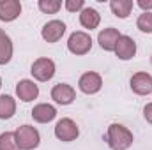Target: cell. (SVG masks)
Segmentation results:
<instances>
[{
    "mask_svg": "<svg viewBox=\"0 0 152 150\" xmlns=\"http://www.w3.org/2000/svg\"><path fill=\"white\" fill-rule=\"evenodd\" d=\"M106 140L112 150H127L133 145V133L122 124H112L108 127Z\"/></svg>",
    "mask_w": 152,
    "mask_h": 150,
    "instance_id": "1",
    "label": "cell"
},
{
    "mask_svg": "<svg viewBox=\"0 0 152 150\" xmlns=\"http://www.w3.org/2000/svg\"><path fill=\"white\" fill-rule=\"evenodd\" d=\"M14 138H16V143L20 150H34L39 147V141H41V136H39V131L32 125H21L14 131Z\"/></svg>",
    "mask_w": 152,
    "mask_h": 150,
    "instance_id": "2",
    "label": "cell"
},
{
    "mask_svg": "<svg viewBox=\"0 0 152 150\" xmlns=\"http://www.w3.org/2000/svg\"><path fill=\"white\" fill-rule=\"evenodd\" d=\"M92 48V37L87 32H73L67 41V50L73 55H87Z\"/></svg>",
    "mask_w": 152,
    "mask_h": 150,
    "instance_id": "3",
    "label": "cell"
},
{
    "mask_svg": "<svg viewBox=\"0 0 152 150\" xmlns=\"http://www.w3.org/2000/svg\"><path fill=\"white\" fill-rule=\"evenodd\" d=\"M30 73H32V76H34L37 81H48V79H51L53 74H55V62H53L51 58L41 57V58H37V60L32 64Z\"/></svg>",
    "mask_w": 152,
    "mask_h": 150,
    "instance_id": "4",
    "label": "cell"
},
{
    "mask_svg": "<svg viewBox=\"0 0 152 150\" xmlns=\"http://www.w3.org/2000/svg\"><path fill=\"white\" fill-rule=\"evenodd\" d=\"M55 136L60 141H75L76 138L80 136V129L76 125L75 120L71 118H62L57 122L55 125Z\"/></svg>",
    "mask_w": 152,
    "mask_h": 150,
    "instance_id": "5",
    "label": "cell"
},
{
    "mask_svg": "<svg viewBox=\"0 0 152 150\" xmlns=\"http://www.w3.org/2000/svg\"><path fill=\"white\" fill-rule=\"evenodd\" d=\"M64 34H66V23L60 21V20H51V21H48V23L42 27V30H41L42 39H44L46 42H51V44L57 42V41H60Z\"/></svg>",
    "mask_w": 152,
    "mask_h": 150,
    "instance_id": "6",
    "label": "cell"
},
{
    "mask_svg": "<svg viewBox=\"0 0 152 150\" xmlns=\"http://www.w3.org/2000/svg\"><path fill=\"white\" fill-rule=\"evenodd\" d=\"M78 87H80V90L83 94H88V95L97 94L101 90V87H103V78H101V74L92 73V71L90 73H85V74H81V78H80Z\"/></svg>",
    "mask_w": 152,
    "mask_h": 150,
    "instance_id": "7",
    "label": "cell"
},
{
    "mask_svg": "<svg viewBox=\"0 0 152 150\" xmlns=\"http://www.w3.org/2000/svg\"><path fill=\"white\" fill-rule=\"evenodd\" d=\"M51 99L57 103V104H62V106H67L71 104L76 99V92L75 88L67 83H58L51 88Z\"/></svg>",
    "mask_w": 152,
    "mask_h": 150,
    "instance_id": "8",
    "label": "cell"
},
{
    "mask_svg": "<svg viewBox=\"0 0 152 150\" xmlns=\"http://www.w3.org/2000/svg\"><path fill=\"white\" fill-rule=\"evenodd\" d=\"M131 90L138 95L152 94V76L149 73H136L131 78Z\"/></svg>",
    "mask_w": 152,
    "mask_h": 150,
    "instance_id": "9",
    "label": "cell"
},
{
    "mask_svg": "<svg viewBox=\"0 0 152 150\" xmlns=\"http://www.w3.org/2000/svg\"><path fill=\"white\" fill-rule=\"evenodd\" d=\"M16 95L23 101V103H30L39 95V87L32 79H21L16 85Z\"/></svg>",
    "mask_w": 152,
    "mask_h": 150,
    "instance_id": "10",
    "label": "cell"
},
{
    "mask_svg": "<svg viewBox=\"0 0 152 150\" xmlns=\"http://www.w3.org/2000/svg\"><path fill=\"white\" fill-rule=\"evenodd\" d=\"M115 55L120 60H131L136 55V42L129 36H120L118 42H117V48H115Z\"/></svg>",
    "mask_w": 152,
    "mask_h": 150,
    "instance_id": "11",
    "label": "cell"
},
{
    "mask_svg": "<svg viewBox=\"0 0 152 150\" xmlns=\"http://www.w3.org/2000/svg\"><path fill=\"white\" fill-rule=\"evenodd\" d=\"M21 14V4L18 0H0V21H14Z\"/></svg>",
    "mask_w": 152,
    "mask_h": 150,
    "instance_id": "12",
    "label": "cell"
},
{
    "mask_svg": "<svg viewBox=\"0 0 152 150\" xmlns=\"http://www.w3.org/2000/svg\"><path fill=\"white\" fill-rule=\"evenodd\" d=\"M118 39H120V32L117 28H113V27H110V28H104V30L99 32L97 42H99V46L104 51H115Z\"/></svg>",
    "mask_w": 152,
    "mask_h": 150,
    "instance_id": "13",
    "label": "cell"
},
{
    "mask_svg": "<svg viewBox=\"0 0 152 150\" xmlns=\"http://www.w3.org/2000/svg\"><path fill=\"white\" fill-rule=\"evenodd\" d=\"M55 117H57V110L51 104H46V103H41L37 106H34V110H32V118L39 124H48Z\"/></svg>",
    "mask_w": 152,
    "mask_h": 150,
    "instance_id": "14",
    "label": "cell"
},
{
    "mask_svg": "<svg viewBox=\"0 0 152 150\" xmlns=\"http://www.w3.org/2000/svg\"><path fill=\"white\" fill-rule=\"evenodd\" d=\"M80 23H81L83 28L94 30V28H97L99 23H101V14H99L96 9H92V7H85V9L80 12Z\"/></svg>",
    "mask_w": 152,
    "mask_h": 150,
    "instance_id": "15",
    "label": "cell"
},
{
    "mask_svg": "<svg viewBox=\"0 0 152 150\" xmlns=\"http://www.w3.org/2000/svg\"><path fill=\"white\" fill-rule=\"evenodd\" d=\"M12 58V42L11 37L0 28V66L9 64Z\"/></svg>",
    "mask_w": 152,
    "mask_h": 150,
    "instance_id": "16",
    "label": "cell"
},
{
    "mask_svg": "<svg viewBox=\"0 0 152 150\" xmlns=\"http://www.w3.org/2000/svg\"><path fill=\"white\" fill-rule=\"evenodd\" d=\"M133 7H134L133 0H112V2H110L112 12H113L117 18H120V20H126V18L131 14Z\"/></svg>",
    "mask_w": 152,
    "mask_h": 150,
    "instance_id": "17",
    "label": "cell"
},
{
    "mask_svg": "<svg viewBox=\"0 0 152 150\" xmlns=\"http://www.w3.org/2000/svg\"><path fill=\"white\" fill-rule=\"evenodd\" d=\"M16 113V101L11 95H0V118L9 120Z\"/></svg>",
    "mask_w": 152,
    "mask_h": 150,
    "instance_id": "18",
    "label": "cell"
},
{
    "mask_svg": "<svg viewBox=\"0 0 152 150\" xmlns=\"http://www.w3.org/2000/svg\"><path fill=\"white\" fill-rule=\"evenodd\" d=\"M37 5L44 14H57L62 7V2L60 0H39Z\"/></svg>",
    "mask_w": 152,
    "mask_h": 150,
    "instance_id": "19",
    "label": "cell"
},
{
    "mask_svg": "<svg viewBox=\"0 0 152 150\" xmlns=\"http://www.w3.org/2000/svg\"><path fill=\"white\" fill-rule=\"evenodd\" d=\"M0 150H20L14 133H2L0 134Z\"/></svg>",
    "mask_w": 152,
    "mask_h": 150,
    "instance_id": "20",
    "label": "cell"
},
{
    "mask_svg": "<svg viewBox=\"0 0 152 150\" xmlns=\"http://www.w3.org/2000/svg\"><path fill=\"white\" fill-rule=\"evenodd\" d=\"M136 27L138 30H142L143 34H152V12H143L138 16L136 20Z\"/></svg>",
    "mask_w": 152,
    "mask_h": 150,
    "instance_id": "21",
    "label": "cell"
},
{
    "mask_svg": "<svg viewBox=\"0 0 152 150\" xmlns=\"http://www.w3.org/2000/svg\"><path fill=\"white\" fill-rule=\"evenodd\" d=\"M64 5H66V9L69 11V12H81L83 9H85V2L83 0H66L64 2Z\"/></svg>",
    "mask_w": 152,
    "mask_h": 150,
    "instance_id": "22",
    "label": "cell"
},
{
    "mask_svg": "<svg viewBox=\"0 0 152 150\" xmlns=\"http://www.w3.org/2000/svg\"><path fill=\"white\" fill-rule=\"evenodd\" d=\"M143 117H145V120L152 124V103H149L145 108H143Z\"/></svg>",
    "mask_w": 152,
    "mask_h": 150,
    "instance_id": "23",
    "label": "cell"
},
{
    "mask_svg": "<svg viewBox=\"0 0 152 150\" xmlns=\"http://www.w3.org/2000/svg\"><path fill=\"white\" fill-rule=\"evenodd\" d=\"M138 5L145 11V12H151L152 9V0H138Z\"/></svg>",
    "mask_w": 152,
    "mask_h": 150,
    "instance_id": "24",
    "label": "cell"
},
{
    "mask_svg": "<svg viewBox=\"0 0 152 150\" xmlns=\"http://www.w3.org/2000/svg\"><path fill=\"white\" fill-rule=\"evenodd\" d=\"M0 87H2V78H0Z\"/></svg>",
    "mask_w": 152,
    "mask_h": 150,
    "instance_id": "25",
    "label": "cell"
},
{
    "mask_svg": "<svg viewBox=\"0 0 152 150\" xmlns=\"http://www.w3.org/2000/svg\"><path fill=\"white\" fill-rule=\"evenodd\" d=\"M151 62H152V58H151Z\"/></svg>",
    "mask_w": 152,
    "mask_h": 150,
    "instance_id": "26",
    "label": "cell"
}]
</instances>
